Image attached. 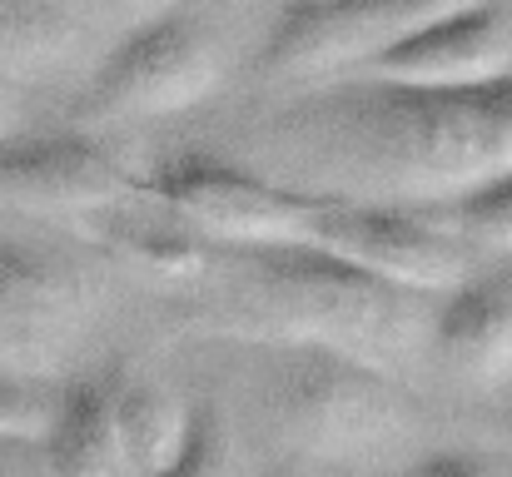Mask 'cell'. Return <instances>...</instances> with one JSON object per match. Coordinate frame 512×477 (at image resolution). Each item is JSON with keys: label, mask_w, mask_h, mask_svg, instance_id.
<instances>
[{"label": "cell", "mask_w": 512, "mask_h": 477, "mask_svg": "<svg viewBox=\"0 0 512 477\" xmlns=\"http://www.w3.org/2000/svg\"><path fill=\"white\" fill-rule=\"evenodd\" d=\"M90 30L55 0H0V80L25 90L60 80L90 60Z\"/></svg>", "instance_id": "obj_15"}, {"label": "cell", "mask_w": 512, "mask_h": 477, "mask_svg": "<svg viewBox=\"0 0 512 477\" xmlns=\"http://www.w3.org/2000/svg\"><path fill=\"white\" fill-rule=\"evenodd\" d=\"M55 398H60L55 383L0 373V443H40L55 418Z\"/></svg>", "instance_id": "obj_18"}, {"label": "cell", "mask_w": 512, "mask_h": 477, "mask_svg": "<svg viewBox=\"0 0 512 477\" xmlns=\"http://www.w3.org/2000/svg\"><path fill=\"white\" fill-rule=\"evenodd\" d=\"M40 453H45L50 477H135L125 448H120V433H115L105 378L60 383L55 418L40 438Z\"/></svg>", "instance_id": "obj_13"}, {"label": "cell", "mask_w": 512, "mask_h": 477, "mask_svg": "<svg viewBox=\"0 0 512 477\" xmlns=\"http://www.w3.org/2000/svg\"><path fill=\"white\" fill-rule=\"evenodd\" d=\"M428 214L438 229H448L453 239H463L473 254L488 249V254H512V169L448 199V204H433V209H418Z\"/></svg>", "instance_id": "obj_16"}, {"label": "cell", "mask_w": 512, "mask_h": 477, "mask_svg": "<svg viewBox=\"0 0 512 477\" xmlns=\"http://www.w3.org/2000/svg\"><path fill=\"white\" fill-rule=\"evenodd\" d=\"M20 120H25V90H15V85L0 80V145L10 135H20Z\"/></svg>", "instance_id": "obj_22"}, {"label": "cell", "mask_w": 512, "mask_h": 477, "mask_svg": "<svg viewBox=\"0 0 512 477\" xmlns=\"http://www.w3.org/2000/svg\"><path fill=\"white\" fill-rule=\"evenodd\" d=\"M309 244L339 254L343 264L408 289L418 299H443L463 279H473V249L438 229L418 209H388V204H329L319 199Z\"/></svg>", "instance_id": "obj_8"}, {"label": "cell", "mask_w": 512, "mask_h": 477, "mask_svg": "<svg viewBox=\"0 0 512 477\" xmlns=\"http://www.w3.org/2000/svg\"><path fill=\"white\" fill-rule=\"evenodd\" d=\"M80 229L100 249H110L130 274H140V279H150L160 289H179V294L209 289V279H214V269L224 259L219 244L194 234L184 219H174L170 209L150 204L145 194H135V199L85 219Z\"/></svg>", "instance_id": "obj_12"}, {"label": "cell", "mask_w": 512, "mask_h": 477, "mask_svg": "<svg viewBox=\"0 0 512 477\" xmlns=\"http://www.w3.org/2000/svg\"><path fill=\"white\" fill-rule=\"evenodd\" d=\"M512 75V0H463L368 70L348 80H388V85H488Z\"/></svg>", "instance_id": "obj_10"}, {"label": "cell", "mask_w": 512, "mask_h": 477, "mask_svg": "<svg viewBox=\"0 0 512 477\" xmlns=\"http://www.w3.org/2000/svg\"><path fill=\"white\" fill-rule=\"evenodd\" d=\"M110 388V413H115V433L120 448L130 458L135 477H165L189 448V428H194V408H184L165 383L115 368L105 373Z\"/></svg>", "instance_id": "obj_14"}, {"label": "cell", "mask_w": 512, "mask_h": 477, "mask_svg": "<svg viewBox=\"0 0 512 477\" xmlns=\"http://www.w3.org/2000/svg\"><path fill=\"white\" fill-rule=\"evenodd\" d=\"M463 388L498 393L512 383V279H463L448 289L423 343Z\"/></svg>", "instance_id": "obj_11"}, {"label": "cell", "mask_w": 512, "mask_h": 477, "mask_svg": "<svg viewBox=\"0 0 512 477\" xmlns=\"http://www.w3.org/2000/svg\"><path fill=\"white\" fill-rule=\"evenodd\" d=\"M453 5L463 0H289L259 50V75L348 80Z\"/></svg>", "instance_id": "obj_7"}, {"label": "cell", "mask_w": 512, "mask_h": 477, "mask_svg": "<svg viewBox=\"0 0 512 477\" xmlns=\"http://www.w3.org/2000/svg\"><path fill=\"white\" fill-rule=\"evenodd\" d=\"M264 174L329 204L433 209L512 169V75L488 85L329 80L264 110Z\"/></svg>", "instance_id": "obj_1"}, {"label": "cell", "mask_w": 512, "mask_h": 477, "mask_svg": "<svg viewBox=\"0 0 512 477\" xmlns=\"http://www.w3.org/2000/svg\"><path fill=\"white\" fill-rule=\"evenodd\" d=\"M135 174L85 130L10 135L0 145V204L85 224L125 199H135Z\"/></svg>", "instance_id": "obj_9"}, {"label": "cell", "mask_w": 512, "mask_h": 477, "mask_svg": "<svg viewBox=\"0 0 512 477\" xmlns=\"http://www.w3.org/2000/svg\"><path fill=\"white\" fill-rule=\"evenodd\" d=\"M0 477H50L40 443H0Z\"/></svg>", "instance_id": "obj_21"}, {"label": "cell", "mask_w": 512, "mask_h": 477, "mask_svg": "<svg viewBox=\"0 0 512 477\" xmlns=\"http://www.w3.org/2000/svg\"><path fill=\"white\" fill-rule=\"evenodd\" d=\"M75 25H85L90 35H130V30H140L145 20H155V15H165L174 5H189V0H55Z\"/></svg>", "instance_id": "obj_19"}, {"label": "cell", "mask_w": 512, "mask_h": 477, "mask_svg": "<svg viewBox=\"0 0 512 477\" xmlns=\"http://www.w3.org/2000/svg\"><path fill=\"white\" fill-rule=\"evenodd\" d=\"M140 194L219 249H269V244H309L319 199L274 184L259 164L224 159L209 150L160 155L135 174Z\"/></svg>", "instance_id": "obj_5"}, {"label": "cell", "mask_w": 512, "mask_h": 477, "mask_svg": "<svg viewBox=\"0 0 512 477\" xmlns=\"http://www.w3.org/2000/svg\"><path fill=\"white\" fill-rule=\"evenodd\" d=\"M224 75V40L204 0L174 5L120 35L90 70L75 105L85 135L110 125H150L204 105Z\"/></svg>", "instance_id": "obj_4"}, {"label": "cell", "mask_w": 512, "mask_h": 477, "mask_svg": "<svg viewBox=\"0 0 512 477\" xmlns=\"http://www.w3.org/2000/svg\"><path fill=\"white\" fill-rule=\"evenodd\" d=\"M259 403L284 448L314 463H358L413 433V403L393 373L329 348H274Z\"/></svg>", "instance_id": "obj_3"}, {"label": "cell", "mask_w": 512, "mask_h": 477, "mask_svg": "<svg viewBox=\"0 0 512 477\" xmlns=\"http://www.w3.org/2000/svg\"><path fill=\"white\" fill-rule=\"evenodd\" d=\"M403 477H512V458L488 448H433Z\"/></svg>", "instance_id": "obj_20"}, {"label": "cell", "mask_w": 512, "mask_h": 477, "mask_svg": "<svg viewBox=\"0 0 512 477\" xmlns=\"http://www.w3.org/2000/svg\"><path fill=\"white\" fill-rule=\"evenodd\" d=\"M209 289L224 299V323L274 348H329L398 373L423 343L433 304L393 289L319 244L224 249Z\"/></svg>", "instance_id": "obj_2"}, {"label": "cell", "mask_w": 512, "mask_h": 477, "mask_svg": "<svg viewBox=\"0 0 512 477\" xmlns=\"http://www.w3.org/2000/svg\"><path fill=\"white\" fill-rule=\"evenodd\" d=\"M165 477H249L244 453L229 433V423L214 408H194V428H189V448Z\"/></svg>", "instance_id": "obj_17"}, {"label": "cell", "mask_w": 512, "mask_h": 477, "mask_svg": "<svg viewBox=\"0 0 512 477\" xmlns=\"http://www.w3.org/2000/svg\"><path fill=\"white\" fill-rule=\"evenodd\" d=\"M105 309L100 274L75 254L0 234V373L50 383L95 333Z\"/></svg>", "instance_id": "obj_6"}]
</instances>
